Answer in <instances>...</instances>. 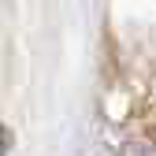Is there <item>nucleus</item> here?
Returning <instances> with one entry per match:
<instances>
[{"mask_svg":"<svg viewBox=\"0 0 156 156\" xmlns=\"http://www.w3.org/2000/svg\"><path fill=\"white\" fill-rule=\"evenodd\" d=\"M123 156H156V138H152V134L130 138V141L123 145Z\"/></svg>","mask_w":156,"mask_h":156,"instance_id":"f257e3e1","label":"nucleus"},{"mask_svg":"<svg viewBox=\"0 0 156 156\" xmlns=\"http://www.w3.org/2000/svg\"><path fill=\"white\" fill-rule=\"evenodd\" d=\"M11 149V134H8V126H0V156H4Z\"/></svg>","mask_w":156,"mask_h":156,"instance_id":"f03ea898","label":"nucleus"}]
</instances>
